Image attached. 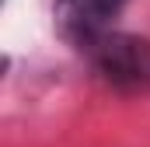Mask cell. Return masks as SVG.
I'll return each instance as SVG.
<instances>
[{"mask_svg": "<svg viewBox=\"0 0 150 147\" xmlns=\"http://www.w3.org/2000/svg\"><path fill=\"white\" fill-rule=\"evenodd\" d=\"M129 0H56V25L67 42L84 53L94 39L108 35L115 18L126 11Z\"/></svg>", "mask_w": 150, "mask_h": 147, "instance_id": "obj_2", "label": "cell"}, {"mask_svg": "<svg viewBox=\"0 0 150 147\" xmlns=\"http://www.w3.org/2000/svg\"><path fill=\"white\" fill-rule=\"evenodd\" d=\"M91 70L119 95H150V39L119 32L94 39L84 49Z\"/></svg>", "mask_w": 150, "mask_h": 147, "instance_id": "obj_1", "label": "cell"}]
</instances>
